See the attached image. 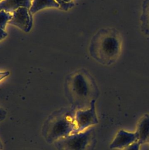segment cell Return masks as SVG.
<instances>
[{
  "label": "cell",
  "instance_id": "obj_5",
  "mask_svg": "<svg viewBox=\"0 0 149 150\" xmlns=\"http://www.w3.org/2000/svg\"><path fill=\"white\" fill-rule=\"evenodd\" d=\"M98 123L95 111V99L91 101L89 108L79 109L75 111L73 119L74 132L86 130Z\"/></svg>",
  "mask_w": 149,
  "mask_h": 150
},
{
  "label": "cell",
  "instance_id": "obj_12",
  "mask_svg": "<svg viewBox=\"0 0 149 150\" xmlns=\"http://www.w3.org/2000/svg\"><path fill=\"white\" fill-rule=\"evenodd\" d=\"M12 13L5 11H0V27L5 29L6 24L12 18Z\"/></svg>",
  "mask_w": 149,
  "mask_h": 150
},
{
  "label": "cell",
  "instance_id": "obj_9",
  "mask_svg": "<svg viewBox=\"0 0 149 150\" xmlns=\"http://www.w3.org/2000/svg\"><path fill=\"white\" fill-rule=\"evenodd\" d=\"M32 0H4L0 2V11L12 13L20 7L30 9Z\"/></svg>",
  "mask_w": 149,
  "mask_h": 150
},
{
  "label": "cell",
  "instance_id": "obj_16",
  "mask_svg": "<svg viewBox=\"0 0 149 150\" xmlns=\"http://www.w3.org/2000/svg\"><path fill=\"white\" fill-rule=\"evenodd\" d=\"M10 73L8 71H0V81L4 79L5 77L9 75Z\"/></svg>",
  "mask_w": 149,
  "mask_h": 150
},
{
  "label": "cell",
  "instance_id": "obj_7",
  "mask_svg": "<svg viewBox=\"0 0 149 150\" xmlns=\"http://www.w3.org/2000/svg\"><path fill=\"white\" fill-rule=\"evenodd\" d=\"M137 141L136 132L120 130L110 145L111 149H124Z\"/></svg>",
  "mask_w": 149,
  "mask_h": 150
},
{
  "label": "cell",
  "instance_id": "obj_14",
  "mask_svg": "<svg viewBox=\"0 0 149 150\" xmlns=\"http://www.w3.org/2000/svg\"><path fill=\"white\" fill-rule=\"evenodd\" d=\"M7 112L3 108L0 107V122L2 121L6 117Z\"/></svg>",
  "mask_w": 149,
  "mask_h": 150
},
{
  "label": "cell",
  "instance_id": "obj_11",
  "mask_svg": "<svg viewBox=\"0 0 149 150\" xmlns=\"http://www.w3.org/2000/svg\"><path fill=\"white\" fill-rule=\"evenodd\" d=\"M141 22L143 31L149 35V0H145L143 2Z\"/></svg>",
  "mask_w": 149,
  "mask_h": 150
},
{
  "label": "cell",
  "instance_id": "obj_13",
  "mask_svg": "<svg viewBox=\"0 0 149 150\" xmlns=\"http://www.w3.org/2000/svg\"><path fill=\"white\" fill-rule=\"evenodd\" d=\"M140 145V144L137 141H136L129 146L123 149V150H139Z\"/></svg>",
  "mask_w": 149,
  "mask_h": 150
},
{
  "label": "cell",
  "instance_id": "obj_6",
  "mask_svg": "<svg viewBox=\"0 0 149 150\" xmlns=\"http://www.w3.org/2000/svg\"><path fill=\"white\" fill-rule=\"evenodd\" d=\"M12 18L8 23L13 25L25 32H29L32 27V15L29 9L20 7L12 13Z\"/></svg>",
  "mask_w": 149,
  "mask_h": 150
},
{
  "label": "cell",
  "instance_id": "obj_1",
  "mask_svg": "<svg viewBox=\"0 0 149 150\" xmlns=\"http://www.w3.org/2000/svg\"><path fill=\"white\" fill-rule=\"evenodd\" d=\"M122 40L117 30L112 28L99 29L93 36L89 51L91 57L103 65H110L119 58Z\"/></svg>",
  "mask_w": 149,
  "mask_h": 150
},
{
  "label": "cell",
  "instance_id": "obj_3",
  "mask_svg": "<svg viewBox=\"0 0 149 150\" xmlns=\"http://www.w3.org/2000/svg\"><path fill=\"white\" fill-rule=\"evenodd\" d=\"M74 112L72 110L62 109L48 118L43 130L44 136L48 142H55L74 132Z\"/></svg>",
  "mask_w": 149,
  "mask_h": 150
},
{
  "label": "cell",
  "instance_id": "obj_2",
  "mask_svg": "<svg viewBox=\"0 0 149 150\" xmlns=\"http://www.w3.org/2000/svg\"><path fill=\"white\" fill-rule=\"evenodd\" d=\"M66 88L74 104L78 107L91 103L98 93L93 79L85 69L71 73L66 80Z\"/></svg>",
  "mask_w": 149,
  "mask_h": 150
},
{
  "label": "cell",
  "instance_id": "obj_17",
  "mask_svg": "<svg viewBox=\"0 0 149 150\" xmlns=\"http://www.w3.org/2000/svg\"><path fill=\"white\" fill-rule=\"evenodd\" d=\"M1 148H2V144H1V142L0 141V150L1 149Z\"/></svg>",
  "mask_w": 149,
  "mask_h": 150
},
{
  "label": "cell",
  "instance_id": "obj_10",
  "mask_svg": "<svg viewBox=\"0 0 149 150\" xmlns=\"http://www.w3.org/2000/svg\"><path fill=\"white\" fill-rule=\"evenodd\" d=\"M53 7L60 8L59 4L55 0H32L29 11L33 15L41 9Z\"/></svg>",
  "mask_w": 149,
  "mask_h": 150
},
{
  "label": "cell",
  "instance_id": "obj_15",
  "mask_svg": "<svg viewBox=\"0 0 149 150\" xmlns=\"http://www.w3.org/2000/svg\"><path fill=\"white\" fill-rule=\"evenodd\" d=\"M8 33L5 30V29L1 28L0 27V41L4 39H5L6 37H7Z\"/></svg>",
  "mask_w": 149,
  "mask_h": 150
},
{
  "label": "cell",
  "instance_id": "obj_18",
  "mask_svg": "<svg viewBox=\"0 0 149 150\" xmlns=\"http://www.w3.org/2000/svg\"><path fill=\"white\" fill-rule=\"evenodd\" d=\"M4 1V0H0V2H1V1Z\"/></svg>",
  "mask_w": 149,
  "mask_h": 150
},
{
  "label": "cell",
  "instance_id": "obj_4",
  "mask_svg": "<svg viewBox=\"0 0 149 150\" xmlns=\"http://www.w3.org/2000/svg\"><path fill=\"white\" fill-rule=\"evenodd\" d=\"M54 144L58 150H93L95 144L94 128L72 134L57 141Z\"/></svg>",
  "mask_w": 149,
  "mask_h": 150
},
{
  "label": "cell",
  "instance_id": "obj_8",
  "mask_svg": "<svg viewBox=\"0 0 149 150\" xmlns=\"http://www.w3.org/2000/svg\"><path fill=\"white\" fill-rule=\"evenodd\" d=\"M137 142L141 145L149 142V114H145L140 120L135 132Z\"/></svg>",
  "mask_w": 149,
  "mask_h": 150
}]
</instances>
